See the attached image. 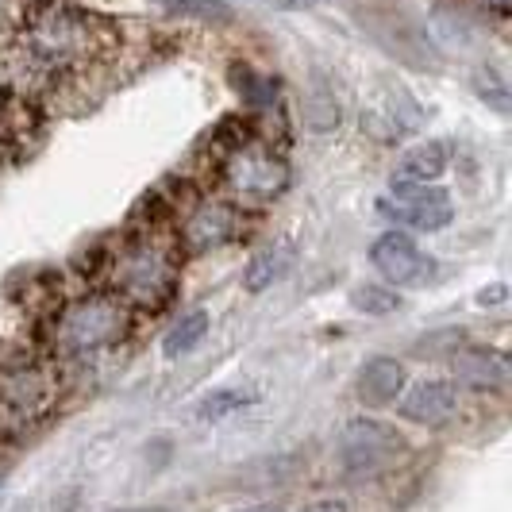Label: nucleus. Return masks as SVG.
I'll list each match as a JSON object with an SVG mask.
<instances>
[{"label":"nucleus","mask_w":512,"mask_h":512,"mask_svg":"<svg viewBox=\"0 0 512 512\" xmlns=\"http://www.w3.org/2000/svg\"><path fill=\"white\" fill-rule=\"evenodd\" d=\"M231 512H285L282 505H270V501H258V505H243V509H231Z\"/></svg>","instance_id":"21"},{"label":"nucleus","mask_w":512,"mask_h":512,"mask_svg":"<svg viewBox=\"0 0 512 512\" xmlns=\"http://www.w3.org/2000/svg\"><path fill=\"white\" fill-rule=\"evenodd\" d=\"M351 308H359V312H366V316H389V312L401 308V297H397L393 285L362 282L351 289Z\"/></svg>","instance_id":"13"},{"label":"nucleus","mask_w":512,"mask_h":512,"mask_svg":"<svg viewBox=\"0 0 512 512\" xmlns=\"http://www.w3.org/2000/svg\"><path fill=\"white\" fill-rule=\"evenodd\" d=\"M447 162H451V151L439 139L416 143V147L401 154V162L393 170V181H439L447 174Z\"/></svg>","instance_id":"11"},{"label":"nucleus","mask_w":512,"mask_h":512,"mask_svg":"<svg viewBox=\"0 0 512 512\" xmlns=\"http://www.w3.org/2000/svg\"><path fill=\"white\" fill-rule=\"evenodd\" d=\"M451 382L474 393H505L509 389V355L493 347H466L451 355Z\"/></svg>","instance_id":"8"},{"label":"nucleus","mask_w":512,"mask_h":512,"mask_svg":"<svg viewBox=\"0 0 512 512\" xmlns=\"http://www.w3.org/2000/svg\"><path fill=\"white\" fill-rule=\"evenodd\" d=\"M301 512H347V501H339V497H324V501H312V505H305Z\"/></svg>","instance_id":"20"},{"label":"nucleus","mask_w":512,"mask_h":512,"mask_svg":"<svg viewBox=\"0 0 512 512\" xmlns=\"http://www.w3.org/2000/svg\"><path fill=\"white\" fill-rule=\"evenodd\" d=\"M108 512H170L166 505H128V509H108Z\"/></svg>","instance_id":"22"},{"label":"nucleus","mask_w":512,"mask_h":512,"mask_svg":"<svg viewBox=\"0 0 512 512\" xmlns=\"http://www.w3.org/2000/svg\"><path fill=\"white\" fill-rule=\"evenodd\" d=\"M370 266L378 270V278L393 289H405V285H424L436 270V258L424 255L409 235L401 231H385L370 243Z\"/></svg>","instance_id":"6"},{"label":"nucleus","mask_w":512,"mask_h":512,"mask_svg":"<svg viewBox=\"0 0 512 512\" xmlns=\"http://www.w3.org/2000/svg\"><path fill=\"white\" fill-rule=\"evenodd\" d=\"M401 389H405V366L393 355H374V359L362 362L359 374H355V393H359L362 405H370V409L393 405L401 397Z\"/></svg>","instance_id":"9"},{"label":"nucleus","mask_w":512,"mask_h":512,"mask_svg":"<svg viewBox=\"0 0 512 512\" xmlns=\"http://www.w3.org/2000/svg\"><path fill=\"white\" fill-rule=\"evenodd\" d=\"M251 397H235V393H216L212 401H205V409H201V416L205 420H220L224 412H231V409H239V405H247Z\"/></svg>","instance_id":"18"},{"label":"nucleus","mask_w":512,"mask_h":512,"mask_svg":"<svg viewBox=\"0 0 512 512\" xmlns=\"http://www.w3.org/2000/svg\"><path fill=\"white\" fill-rule=\"evenodd\" d=\"M189 235H197V243H220V239H228L231 235V212L228 208H208V212H201L193 224H189Z\"/></svg>","instance_id":"16"},{"label":"nucleus","mask_w":512,"mask_h":512,"mask_svg":"<svg viewBox=\"0 0 512 512\" xmlns=\"http://www.w3.org/2000/svg\"><path fill=\"white\" fill-rule=\"evenodd\" d=\"M266 4H278V8H308L312 0H266Z\"/></svg>","instance_id":"23"},{"label":"nucleus","mask_w":512,"mask_h":512,"mask_svg":"<svg viewBox=\"0 0 512 512\" xmlns=\"http://www.w3.org/2000/svg\"><path fill=\"white\" fill-rule=\"evenodd\" d=\"M505 297H509V285H505V282L482 285V289H478V297H474V305H478V308H497V305H505Z\"/></svg>","instance_id":"19"},{"label":"nucleus","mask_w":512,"mask_h":512,"mask_svg":"<svg viewBox=\"0 0 512 512\" xmlns=\"http://www.w3.org/2000/svg\"><path fill=\"white\" fill-rule=\"evenodd\" d=\"M282 270H285L282 251H258V255L247 262V270H243V285H247L251 293H262V289H270V285L282 278Z\"/></svg>","instance_id":"14"},{"label":"nucleus","mask_w":512,"mask_h":512,"mask_svg":"<svg viewBox=\"0 0 512 512\" xmlns=\"http://www.w3.org/2000/svg\"><path fill=\"white\" fill-rule=\"evenodd\" d=\"M405 455H409V439L378 416H355L335 436V462L351 482H370L393 470L397 462H405Z\"/></svg>","instance_id":"2"},{"label":"nucleus","mask_w":512,"mask_h":512,"mask_svg":"<svg viewBox=\"0 0 512 512\" xmlns=\"http://www.w3.org/2000/svg\"><path fill=\"white\" fill-rule=\"evenodd\" d=\"M228 185L247 201H270L289 185V166L274 151L262 147H239L224 166Z\"/></svg>","instance_id":"5"},{"label":"nucleus","mask_w":512,"mask_h":512,"mask_svg":"<svg viewBox=\"0 0 512 512\" xmlns=\"http://www.w3.org/2000/svg\"><path fill=\"white\" fill-rule=\"evenodd\" d=\"M208 328H212V316H208L205 308L185 312L178 324L166 332V339H162V355L166 359H185L189 351H197V343L208 335Z\"/></svg>","instance_id":"12"},{"label":"nucleus","mask_w":512,"mask_h":512,"mask_svg":"<svg viewBox=\"0 0 512 512\" xmlns=\"http://www.w3.org/2000/svg\"><path fill=\"white\" fill-rule=\"evenodd\" d=\"M124 328H128V316H124V305L116 297H89V301H77L62 316L58 339L66 351L89 355V351H101L108 343H116Z\"/></svg>","instance_id":"4"},{"label":"nucleus","mask_w":512,"mask_h":512,"mask_svg":"<svg viewBox=\"0 0 512 512\" xmlns=\"http://www.w3.org/2000/svg\"><path fill=\"white\" fill-rule=\"evenodd\" d=\"M247 4H266V0H247Z\"/></svg>","instance_id":"25"},{"label":"nucleus","mask_w":512,"mask_h":512,"mask_svg":"<svg viewBox=\"0 0 512 512\" xmlns=\"http://www.w3.org/2000/svg\"><path fill=\"white\" fill-rule=\"evenodd\" d=\"M378 212L389 224L412 231H443L455 220L451 193L436 181H393L389 193L378 197Z\"/></svg>","instance_id":"3"},{"label":"nucleus","mask_w":512,"mask_h":512,"mask_svg":"<svg viewBox=\"0 0 512 512\" xmlns=\"http://www.w3.org/2000/svg\"><path fill=\"white\" fill-rule=\"evenodd\" d=\"M401 420L420 428H439L459 416V385L451 378H420L401 389Z\"/></svg>","instance_id":"7"},{"label":"nucleus","mask_w":512,"mask_h":512,"mask_svg":"<svg viewBox=\"0 0 512 512\" xmlns=\"http://www.w3.org/2000/svg\"><path fill=\"white\" fill-rule=\"evenodd\" d=\"M482 4H486V8H497V12H505V8H509V0H482Z\"/></svg>","instance_id":"24"},{"label":"nucleus","mask_w":512,"mask_h":512,"mask_svg":"<svg viewBox=\"0 0 512 512\" xmlns=\"http://www.w3.org/2000/svg\"><path fill=\"white\" fill-rule=\"evenodd\" d=\"M170 282H174V270L166 266V258H158L154 251L131 258L128 274H124V285H128V293L135 301H162Z\"/></svg>","instance_id":"10"},{"label":"nucleus","mask_w":512,"mask_h":512,"mask_svg":"<svg viewBox=\"0 0 512 512\" xmlns=\"http://www.w3.org/2000/svg\"><path fill=\"white\" fill-rule=\"evenodd\" d=\"M305 120L312 124L316 131H328L335 128V120H339V108H335L332 93H320V97H308L305 104Z\"/></svg>","instance_id":"17"},{"label":"nucleus","mask_w":512,"mask_h":512,"mask_svg":"<svg viewBox=\"0 0 512 512\" xmlns=\"http://www.w3.org/2000/svg\"><path fill=\"white\" fill-rule=\"evenodd\" d=\"M112 43L116 35L104 16L66 0H43L20 16V27L8 43V58L20 77L51 85L89 70L97 58L112 51Z\"/></svg>","instance_id":"1"},{"label":"nucleus","mask_w":512,"mask_h":512,"mask_svg":"<svg viewBox=\"0 0 512 512\" xmlns=\"http://www.w3.org/2000/svg\"><path fill=\"white\" fill-rule=\"evenodd\" d=\"M158 8H166V12H174L181 20H228V4L224 0H154Z\"/></svg>","instance_id":"15"}]
</instances>
